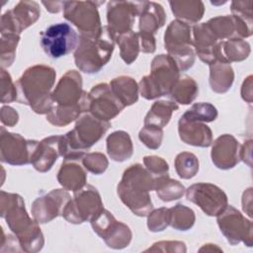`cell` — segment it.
I'll return each instance as SVG.
<instances>
[{
	"label": "cell",
	"mask_w": 253,
	"mask_h": 253,
	"mask_svg": "<svg viewBox=\"0 0 253 253\" xmlns=\"http://www.w3.org/2000/svg\"><path fill=\"white\" fill-rule=\"evenodd\" d=\"M0 214L19 240L24 252H39L44 244L39 222L33 220L25 208L23 198L14 193L1 191Z\"/></svg>",
	"instance_id": "1"
},
{
	"label": "cell",
	"mask_w": 253,
	"mask_h": 253,
	"mask_svg": "<svg viewBox=\"0 0 253 253\" xmlns=\"http://www.w3.org/2000/svg\"><path fill=\"white\" fill-rule=\"evenodd\" d=\"M55 77V70L47 65L37 64L27 68L15 83L17 101L30 106L37 114H48L54 105L50 91Z\"/></svg>",
	"instance_id": "2"
},
{
	"label": "cell",
	"mask_w": 253,
	"mask_h": 253,
	"mask_svg": "<svg viewBox=\"0 0 253 253\" xmlns=\"http://www.w3.org/2000/svg\"><path fill=\"white\" fill-rule=\"evenodd\" d=\"M156 179L139 163L127 167L118 184L121 201L138 216H146L153 210L149 192L155 190Z\"/></svg>",
	"instance_id": "3"
},
{
	"label": "cell",
	"mask_w": 253,
	"mask_h": 253,
	"mask_svg": "<svg viewBox=\"0 0 253 253\" xmlns=\"http://www.w3.org/2000/svg\"><path fill=\"white\" fill-rule=\"evenodd\" d=\"M115 42L116 38L108 26H104L98 35H80L74 50L75 65L88 74L99 72L111 59Z\"/></svg>",
	"instance_id": "4"
},
{
	"label": "cell",
	"mask_w": 253,
	"mask_h": 253,
	"mask_svg": "<svg viewBox=\"0 0 253 253\" xmlns=\"http://www.w3.org/2000/svg\"><path fill=\"white\" fill-rule=\"evenodd\" d=\"M180 78V70L175 60L168 54L156 55L151 61L150 74L138 83L140 95L146 100H154L169 95Z\"/></svg>",
	"instance_id": "5"
},
{
	"label": "cell",
	"mask_w": 253,
	"mask_h": 253,
	"mask_svg": "<svg viewBox=\"0 0 253 253\" xmlns=\"http://www.w3.org/2000/svg\"><path fill=\"white\" fill-rule=\"evenodd\" d=\"M164 46L180 71H186L194 65L196 53L189 25L179 20L172 21L164 34Z\"/></svg>",
	"instance_id": "6"
},
{
	"label": "cell",
	"mask_w": 253,
	"mask_h": 253,
	"mask_svg": "<svg viewBox=\"0 0 253 253\" xmlns=\"http://www.w3.org/2000/svg\"><path fill=\"white\" fill-rule=\"evenodd\" d=\"M103 202L98 190L92 185H85L74 192L62 211L65 220L73 224L91 221L102 210Z\"/></svg>",
	"instance_id": "7"
},
{
	"label": "cell",
	"mask_w": 253,
	"mask_h": 253,
	"mask_svg": "<svg viewBox=\"0 0 253 253\" xmlns=\"http://www.w3.org/2000/svg\"><path fill=\"white\" fill-rule=\"evenodd\" d=\"M97 1H64L63 17L73 24L80 35L94 36L102 31Z\"/></svg>",
	"instance_id": "8"
},
{
	"label": "cell",
	"mask_w": 253,
	"mask_h": 253,
	"mask_svg": "<svg viewBox=\"0 0 253 253\" xmlns=\"http://www.w3.org/2000/svg\"><path fill=\"white\" fill-rule=\"evenodd\" d=\"M79 36L67 23H56L41 33V45L51 58H59L75 50Z\"/></svg>",
	"instance_id": "9"
},
{
	"label": "cell",
	"mask_w": 253,
	"mask_h": 253,
	"mask_svg": "<svg viewBox=\"0 0 253 253\" xmlns=\"http://www.w3.org/2000/svg\"><path fill=\"white\" fill-rule=\"evenodd\" d=\"M90 222L94 232H96L110 248L123 249L127 247L131 241L132 233L129 227L118 221L106 209H103Z\"/></svg>",
	"instance_id": "10"
},
{
	"label": "cell",
	"mask_w": 253,
	"mask_h": 253,
	"mask_svg": "<svg viewBox=\"0 0 253 253\" xmlns=\"http://www.w3.org/2000/svg\"><path fill=\"white\" fill-rule=\"evenodd\" d=\"M219 229L231 245L243 242L246 246H252V221L247 219L234 207L227 205L226 208L216 215Z\"/></svg>",
	"instance_id": "11"
},
{
	"label": "cell",
	"mask_w": 253,
	"mask_h": 253,
	"mask_svg": "<svg viewBox=\"0 0 253 253\" xmlns=\"http://www.w3.org/2000/svg\"><path fill=\"white\" fill-rule=\"evenodd\" d=\"M39 141L26 139L19 133L6 130L1 126L0 130V158L1 161L13 166H21L31 163V158Z\"/></svg>",
	"instance_id": "12"
},
{
	"label": "cell",
	"mask_w": 253,
	"mask_h": 253,
	"mask_svg": "<svg viewBox=\"0 0 253 253\" xmlns=\"http://www.w3.org/2000/svg\"><path fill=\"white\" fill-rule=\"evenodd\" d=\"M185 192L187 200L197 205L210 216H216L228 205L226 194L211 183L193 184Z\"/></svg>",
	"instance_id": "13"
},
{
	"label": "cell",
	"mask_w": 253,
	"mask_h": 253,
	"mask_svg": "<svg viewBox=\"0 0 253 253\" xmlns=\"http://www.w3.org/2000/svg\"><path fill=\"white\" fill-rule=\"evenodd\" d=\"M88 112L105 122H110L125 109L113 93L110 84L107 83H100L92 87L88 93Z\"/></svg>",
	"instance_id": "14"
},
{
	"label": "cell",
	"mask_w": 253,
	"mask_h": 253,
	"mask_svg": "<svg viewBox=\"0 0 253 253\" xmlns=\"http://www.w3.org/2000/svg\"><path fill=\"white\" fill-rule=\"evenodd\" d=\"M41 16L40 5L35 1H20L1 17V33L21 35Z\"/></svg>",
	"instance_id": "15"
},
{
	"label": "cell",
	"mask_w": 253,
	"mask_h": 253,
	"mask_svg": "<svg viewBox=\"0 0 253 253\" xmlns=\"http://www.w3.org/2000/svg\"><path fill=\"white\" fill-rule=\"evenodd\" d=\"M70 199L71 197L65 189L51 190L34 201L32 215L39 223L49 222L58 215H62L64 207Z\"/></svg>",
	"instance_id": "16"
},
{
	"label": "cell",
	"mask_w": 253,
	"mask_h": 253,
	"mask_svg": "<svg viewBox=\"0 0 253 253\" xmlns=\"http://www.w3.org/2000/svg\"><path fill=\"white\" fill-rule=\"evenodd\" d=\"M139 14V2L110 1L107 6L108 28L115 38L131 30L135 16Z\"/></svg>",
	"instance_id": "17"
},
{
	"label": "cell",
	"mask_w": 253,
	"mask_h": 253,
	"mask_svg": "<svg viewBox=\"0 0 253 253\" xmlns=\"http://www.w3.org/2000/svg\"><path fill=\"white\" fill-rule=\"evenodd\" d=\"M84 94L80 73L76 70H68L61 76L51 92V99L54 105L69 107L78 105L82 101Z\"/></svg>",
	"instance_id": "18"
},
{
	"label": "cell",
	"mask_w": 253,
	"mask_h": 253,
	"mask_svg": "<svg viewBox=\"0 0 253 253\" xmlns=\"http://www.w3.org/2000/svg\"><path fill=\"white\" fill-rule=\"evenodd\" d=\"M211 144V161L217 168L231 169L240 161L241 145L232 134H221Z\"/></svg>",
	"instance_id": "19"
},
{
	"label": "cell",
	"mask_w": 253,
	"mask_h": 253,
	"mask_svg": "<svg viewBox=\"0 0 253 253\" xmlns=\"http://www.w3.org/2000/svg\"><path fill=\"white\" fill-rule=\"evenodd\" d=\"M61 135H52L39 141L31 158V164L34 168L44 173L51 169L58 156L60 155Z\"/></svg>",
	"instance_id": "20"
},
{
	"label": "cell",
	"mask_w": 253,
	"mask_h": 253,
	"mask_svg": "<svg viewBox=\"0 0 253 253\" xmlns=\"http://www.w3.org/2000/svg\"><path fill=\"white\" fill-rule=\"evenodd\" d=\"M178 132L183 142L193 146L209 147L213 141L212 131L205 123L184 117H181L178 122Z\"/></svg>",
	"instance_id": "21"
},
{
	"label": "cell",
	"mask_w": 253,
	"mask_h": 253,
	"mask_svg": "<svg viewBox=\"0 0 253 253\" xmlns=\"http://www.w3.org/2000/svg\"><path fill=\"white\" fill-rule=\"evenodd\" d=\"M139 35L154 37L156 32L164 26L166 14L163 7L156 2H139Z\"/></svg>",
	"instance_id": "22"
},
{
	"label": "cell",
	"mask_w": 253,
	"mask_h": 253,
	"mask_svg": "<svg viewBox=\"0 0 253 253\" xmlns=\"http://www.w3.org/2000/svg\"><path fill=\"white\" fill-rule=\"evenodd\" d=\"M82 159H64L57 173V181L63 189L76 192L86 185L87 170Z\"/></svg>",
	"instance_id": "23"
},
{
	"label": "cell",
	"mask_w": 253,
	"mask_h": 253,
	"mask_svg": "<svg viewBox=\"0 0 253 253\" xmlns=\"http://www.w3.org/2000/svg\"><path fill=\"white\" fill-rule=\"evenodd\" d=\"M88 106V93L85 92L82 101L78 105L69 107L53 105L49 113L46 114V121L55 126H65L77 120L82 113H87Z\"/></svg>",
	"instance_id": "24"
},
{
	"label": "cell",
	"mask_w": 253,
	"mask_h": 253,
	"mask_svg": "<svg viewBox=\"0 0 253 253\" xmlns=\"http://www.w3.org/2000/svg\"><path fill=\"white\" fill-rule=\"evenodd\" d=\"M107 152L111 159L123 162L129 159L133 153L131 138L126 131L116 130L107 137Z\"/></svg>",
	"instance_id": "25"
},
{
	"label": "cell",
	"mask_w": 253,
	"mask_h": 253,
	"mask_svg": "<svg viewBox=\"0 0 253 253\" xmlns=\"http://www.w3.org/2000/svg\"><path fill=\"white\" fill-rule=\"evenodd\" d=\"M206 24L218 41L243 39L240 24L232 15L217 16L210 19Z\"/></svg>",
	"instance_id": "26"
},
{
	"label": "cell",
	"mask_w": 253,
	"mask_h": 253,
	"mask_svg": "<svg viewBox=\"0 0 253 253\" xmlns=\"http://www.w3.org/2000/svg\"><path fill=\"white\" fill-rule=\"evenodd\" d=\"M169 5L177 20L189 26L192 24H197L203 18L205 13L204 2L200 0L169 1Z\"/></svg>",
	"instance_id": "27"
},
{
	"label": "cell",
	"mask_w": 253,
	"mask_h": 253,
	"mask_svg": "<svg viewBox=\"0 0 253 253\" xmlns=\"http://www.w3.org/2000/svg\"><path fill=\"white\" fill-rule=\"evenodd\" d=\"M210 66V86L215 93L227 92L234 80L233 69L228 62L216 61Z\"/></svg>",
	"instance_id": "28"
},
{
	"label": "cell",
	"mask_w": 253,
	"mask_h": 253,
	"mask_svg": "<svg viewBox=\"0 0 253 253\" xmlns=\"http://www.w3.org/2000/svg\"><path fill=\"white\" fill-rule=\"evenodd\" d=\"M110 87L125 108L136 103L138 100V85L129 76L122 75L112 79Z\"/></svg>",
	"instance_id": "29"
},
{
	"label": "cell",
	"mask_w": 253,
	"mask_h": 253,
	"mask_svg": "<svg viewBox=\"0 0 253 253\" xmlns=\"http://www.w3.org/2000/svg\"><path fill=\"white\" fill-rule=\"evenodd\" d=\"M178 109L179 106L174 101H156L144 118V126L163 128L170 122L173 112Z\"/></svg>",
	"instance_id": "30"
},
{
	"label": "cell",
	"mask_w": 253,
	"mask_h": 253,
	"mask_svg": "<svg viewBox=\"0 0 253 253\" xmlns=\"http://www.w3.org/2000/svg\"><path fill=\"white\" fill-rule=\"evenodd\" d=\"M198 94L199 86L197 82L189 76H184L179 78L169 96L174 100L175 103L188 105L197 98Z\"/></svg>",
	"instance_id": "31"
},
{
	"label": "cell",
	"mask_w": 253,
	"mask_h": 253,
	"mask_svg": "<svg viewBox=\"0 0 253 253\" xmlns=\"http://www.w3.org/2000/svg\"><path fill=\"white\" fill-rule=\"evenodd\" d=\"M116 42L120 47V54L122 59L126 64H131L137 57L140 51L138 33L130 31L126 34L116 38Z\"/></svg>",
	"instance_id": "32"
},
{
	"label": "cell",
	"mask_w": 253,
	"mask_h": 253,
	"mask_svg": "<svg viewBox=\"0 0 253 253\" xmlns=\"http://www.w3.org/2000/svg\"><path fill=\"white\" fill-rule=\"evenodd\" d=\"M195 220L194 211L185 205L177 204L169 209V225L174 229L189 230L195 224Z\"/></svg>",
	"instance_id": "33"
},
{
	"label": "cell",
	"mask_w": 253,
	"mask_h": 253,
	"mask_svg": "<svg viewBox=\"0 0 253 253\" xmlns=\"http://www.w3.org/2000/svg\"><path fill=\"white\" fill-rule=\"evenodd\" d=\"M222 54L225 60L229 63L239 62L248 57L251 48L248 42L243 39H230L222 41Z\"/></svg>",
	"instance_id": "34"
},
{
	"label": "cell",
	"mask_w": 253,
	"mask_h": 253,
	"mask_svg": "<svg viewBox=\"0 0 253 253\" xmlns=\"http://www.w3.org/2000/svg\"><path fill=\"white\" fill-rule=\"evenodd\" d=\"M155 191L158 198L163 202H172L182 198L186 189L179 181L166 176L156 181Z\"/></svg>",
	"instance_id": "35"
},
{
	"label": "cell",
	"mask_w": 253,
	"mask_h": 253,
	"mask_svg": "<svg viewBox=\"0 0 253 253\" xmlns=\"http://www.w3.org/2000/svg\"><path fill=\"white\" fill-rule=\"evenodd\" d=\"M175 170L182 179H192L199 171V160L192 152H180L175 158Z\"/></svg>",
	"instance_id": "36"
},
{
	"label": "cell",
	"mask_w": 253,
	"mask_h": 253,
	"mask_svg": "<svg viewBox=\"0 0 253 253\" xmlns=\"http://www.w3.org/2000/svg\"><path fill=\"white\" fill-rule=\"evenodd\" d=\"M19 41H20V35L11 34V33H1V39H0L1 68L9 67L13 63Z\"/></svg>",
	"instance_id": "37"
},
{
	"label": "cell",
	"mask_w": 253,
	"mask_h": 253,
	"mask_svg": "<svg viewBox=\"0 0 253 253\" xmlns=\"http://www.w3.org/2000/svg\"><path fill=\"white\" fill-rule=\"evenodd\" d=\"M182 117L192 121L211 123L217 118V110L211 103L200 102L193 104L192 107L182 115Z\"/></svg>",
	"instance_id": "38"
},
{
	"label": "cell",
	"mask_w": 253,
	"mask_h": 253,
	"mask_svg": "<svg viewBox=\"0 0 253 253\" xmlns=\"http://www.w3.org/2000/svg\"><path fill=\"white\" fill-rule=\"evenodd\" d=\"M81 162L88 172H91L95 175L103 174L109 166L107 157L101 152L85 153Z\"/></svg>",
	"instance_id": "39"
},
{
	"label": "cell",
	"mask_w": 253,
	"mask_h": 253,
	"mask_svg": "<svg viewBox=\"0 0 253 253\" xmlns=\"http://www.w3.org/2000/svg\"><path fill=\"white\" fill-rule=\"evenodd\" d=\"M139 140L150 149H157L160 147L163 138V128L151 126H144L139 133Z\"/></svg>",
	"instance_id": "40"
},
{
	"label": "cell",
	"mask_w": 253,
	"mask_h": 253,
	"mask_svg": "<svg viewBox=\"0 0 253 253\" xmlns=\"http://www.w3.org/2000/svg\"><path fill=\"white\" fill-rule=\"evenodd\" d=\"M169 225V209L160 208L151 211L147 215V226L152 232L164 230Z\"/></svg>",
	"instance_id": "41"
},
{
	"label": "cell",
	"mask_w": 253,
	"mask_h": 253,
	"mask_svg": "<svg viewBox=\"0 0 253 253\" xmlns=\"http://www.w3.org/2000/svg\"><path fill=\"white\" fill-rule=\"evenodd\" d=\"M143 164L150 174L156 179V181L160 178L169 176L168 163L162 157L155 155L145 156L143 158Z\"/></svg>",
	"instance_id": "42"
},
{
	"label": "cell",
	"mask_w": 253,
	"mask_h": 253,
	"mask_svg": "<svg viewBox=\"0 0 253 253\" xmlns=\"http://www.w3.org/2000/svg\"><path fill=\"white\" fill-rule=\"evenodd\" d=\"M1 103H10L13 101H17L18 93L16 84L13 83L11 75L9 72L5 70V68H1Z\"/></svg>",
	"instance_id": "43"
},
{
	"label": "cell",
	"mask_w": 253,
	"mask_h": 253,
	"mask_svg": "<svg viewBox=\"0 0 253 253\" xmlns=\"http://www.w3.org/2000/svg\"><path fill=\"white\" fill-rule=\"evenodd\" d=\"M252 4V1H233L230 8L232 16H235L244 22L253 25Z\"/></svg>",
	"instance_id": "44"
},
{
	"label": "cell",
	"mask_w": 253,
	"mask_h": 253,
	"mask_svg": "<svg viewBox=\"0 0 253 253\" xmlns=\"http://www.w3.org/2000/svg\"><path fill=\"white\" fill-rule=\"evenodd\" d=\"M145 251L186 252V246L182 241H158L153 243L152 247L146 249Z\"/></svg>",
	"instance_id": "45"
},
{
	"label": "cell",
	"mask_w": 253,
	"mask_h": 253,
	"mask_svg": "<svg viewBox=\"0 0 253 253\" xmlns=\"http://www.w3.org/2000/svg\"><path fill=\"white\" fill-rule=\"evenodd\" d=\"M0 119L4 126H14L19 121V115L12 107L3 106L0 111Z\"/></svg>",
	"instance_id": "46"
},
{
	"label": "cell",
	"mask_w": 253,
	"mask_h": 253,
	"mask_svg": "<svg viewBox=\"0 0 253 253\" xmlns=\"http://www.w3.org/2000/svg\"><path fill=\"white\" fill-rule=\"evenodd\" d=\"M241 97L248 104L252 103V76L249 75L241 87Z\"/></svg>",
	"instance_id": "47"
},
{
	"label": "cell",
	"mask_w": 253,
	"mask_h": 253,
	"mask_svg": "<svg viewBox=\"0 0 253 253\" xmlns=\"http://www.w3.org/2000/svg\"><path fill=\"white\" fill-rule=\"evenodd\" d=\"M251 149L252 140L249 139L244 144L240 146V160L245 162L249 167H251Z\"/></svg>",
	"instance_id": "48"
},
{
	"label": "cell",
	"mask_w": 253,
	"mask_h": 253,
	"mask_svg": "<svg viewBox=\"0 0 253 253\" xmlns=\"http://www.w3.org/2000/svg\"><path fill=\"white\" fill-rule=\"evenodd\" d=\"M242 209L248 216H252V188H248L242 196Z\"/></svg>",
	"instance_id": "49"
},
{
	"label": "cell",
	"mask_w": 253,
	"mask_h": 253,
	"mask_svg": "<svg viewBox=\"0 0 253 253\" xmlns=\"http://www.w3.org/2000/svg\"><path fill=\"white\" fill-rule=\"evenodd\" d=\"M42 5L45 6V9L47 11H49L50 13H58L59 11L63 10V5H64V1H42Z\"/></svg>",
	"instance_id": "50"
}]
</instances>
